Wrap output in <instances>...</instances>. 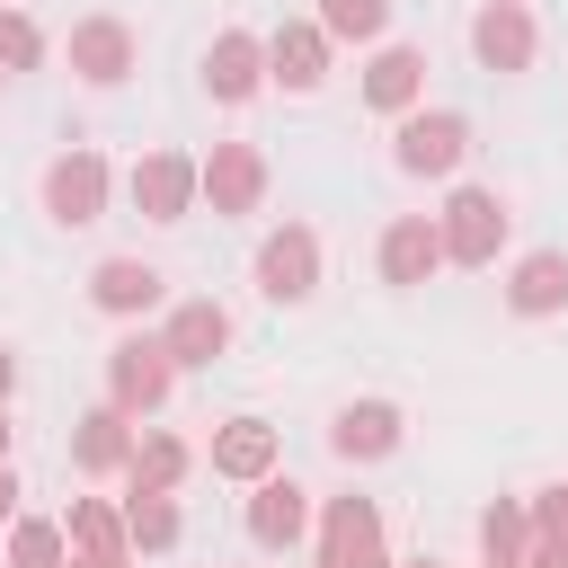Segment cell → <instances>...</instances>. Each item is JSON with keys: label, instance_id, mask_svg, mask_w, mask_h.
Returning <instances> with one entry per match:
<instances>
[{"label": "cell", "instance_id": "cell-28", "mask_svg": "<svg viewBox=\"0 0 568 568\" xmlns=\"http://www.w3.org/2000/svg\"><path fill=\"white\" fill-rule=\"evenodd\" d=\"M44 53H53V36H44V27H36V18L9 0V9H0V80H27V71H44Z\"/></svg>", "mask_w": 568, "mask_h": 568}, {"label": "cell", "instance_id": "cell-13", "mask_svg": "<svg viewBox=\"0 0 568 568\" xmlns=\"http://www.w3.org/2000/svg\"><path fill=\"white\" fill-rule=\"evenodd\" d=\"M399 444H408V408L382 399V390H364V399H346V408L328 417V453H337L346 470H382Z\"/></svg>", "mask_w": 568, "mask_h": 568}, {"label": "cell", "instance_id": "cell-21", "mask_svg": "<svg viewBox=\"0 0 568 568\" xmlns=\"http://www.w3.org/2000/svg\"><path fill=\"white\" fill-rule=\"evenodd\" d=\"M497 293H506L515 320H559V311H568V248H524Z\"/></svg>", "mask_w": 568, "mask_h": 568}, {"label": "cell", "instance_id": "cell-25", "mask_svg": "<svg viewBox=\"0 0 568 568\" xmlns=\"http://www.w3.org/2000/svg\"><path fill=\"white\" fill-rule=\"evenodd\" d=\"M524 550H532V506L524 497H488L479 506V559L488 568H524Z\"/></svg>", "mask_w": 568, "mask_h": 568}, {"label": "cell", "instance_id": "cell-32", "mask_svg": "<svg viewBox=\"0 0 568 568\" xmlns=\"http://www.w3.org/2000/svg\"><path fill=\"white\" fill-rule=\"evenodd\" d=\"M71 568H133V550H115V559H71Z\"/></svg>", "mask_w": 568, "mask_h": 568}, {"label": "cell", "instance_id": "cell-37", "mask_svg": "<svg viewBox=\"0 0 568 568\" xmlns=\"http://www.w3.org/2000/svg\"><path fill=\"white\" fill-rule=\"evenodd\" d=\"M0 9H9V0H0Z\"/></svg>", "mask_w": 568, "mask_h": 568}, {"label": "cell", "instance_id": "cell-35", "mask_svg": "<svg viewBox=\"0 0 568 568\" xmlns=\"http://www.w3.org/2000/svg\"><path fill=\"white\" fill-rule=\"evenodd\" d=\"M559 488H568V479H559Z\"/></svg>", "mask_w": 568, "mask_h": 568}, {"label": "cell", "instance_id": "cell-26", "mask_svg": "<svg viewBox=\"0 0 568 568\" xmlns=\"http://www.w3.org/2000/svg\"><path fill=\"white\" fill-rule=\"evenodd\" d=\"M390 9H399V0H320L311 18H320V36H328V44H355V53H373V44L390 36Z\"/></svg>", "mask_w": 568, "mask_h": 568}, {"label": "cell", "instance_id": "cell-6", "mask_svg": "<svg viewBox=\"0 0 568 568\" xmlns=\"http://www.w3.org/2000/svg\"><path fill=\"white\" fill-rule=\"evenodd\" d=\"M248 275H257V293H266L275 311H302V302L320 293V275H328V248H320L311 222H275V231H257Z\"/></svg>", "mask_w": 568, "mask_h": 568}, {"label": "cell", "instance_id": "cell-27", "mask_svg": "<svg viewBox=\"0 0 568 568\" xmlns=\"http://www.w3.org/2000/svg\"><path fill=\"white\" fill-rule=\"evenodd\" d=\"M0 559H9V568H71L62 515H18V524L0 532Z\"/></svg>", "mask_w": 568, "mask_h": 568}, {"label": "cell", "instance_id": "cell-30", "mask_svg": "<svg viewBox=\"0 0 568 568\" xmlns=\"http://www.w3.org/2000/svg\"><path fill=\"white\" fill-rule=\"evenodd\" d=\"M18 497H27V488H18V462H0V532H9V524H18V515H27V506H18Z\"/></svg>", "mask_w": 568, "mask_h": 568}, {"label": "cell", "instance_id": "cell-3", "mask_svg": "<svg viewBox=\"0 0 568 568\" xmlns=\"http://www.w3.org/2000/svg\"><path fill=\"white\" fill-rule=\"evenodd\" d=\"M506 231H515V213H506V195L497 186H479V178H453L444 186V213H435V240H444V266H497V248H506Z\"/></svg>", "mask_w": 568, "mask_h": 568}, {"label": "cell", "instance_id": "cell-5", "mask_svg": "<svg viewBox=\"0 0 568 568\" xmlns=\"http://www.w3.org/2000/svg\"><path fill=\"white\" fill-rule=\"evenodd\" d=\"M462 160H470V115L462 106H408L399 124H390V169L399 178H435V186H453L462 178Z\"/></svg>", "mask_w": 568, "mask_h": 568}, {"label": "cell", "instance_id": "cell-11", "mask_svg": "<svg viewBox=\"0 0 568 568\" xmlns=\"http://www.w3.org/2000/svg\"><path fill=\"white\" fill-rule=\"evenodd\" d=\"M355 98H364V115H382V124H399L408 106H426V44L382 36V44L364 53V71H355Z\"/></svg>", "mask_w": 568, "mask_h": 568}, {"label": "cell", "instance_id": "cell-31", "mask_svg": "<svg viewBox=\"0 0 568 568\" xmlns=\"http://www.w3.org/2000/svg\"><path fill=\"white\" fill-rule=\"evenodd\" d=\"M9 399H18V346L0 337V408H9Z\"/></svg>", "mask_w": 568, "mask_h": 568}, {"label": "cell", "instance_id": "cell-8", "mask_svg": "<svg viewBox=\"0 0 568 568\" xmlns=\"http://www.w3.org/2000/svg\"><path fill=\"white\" fill-rule=\"evenodd\" d=\"M462 44H470V62L488 80H524L541 62V18H532V0H479L470 27H462Z\"/></svg>", "mask_w": 568, "mask_h": 568}, {"label": "cell", "instance_id": "cell-15", "mask_svg": "<svg viewBox=\"0 0 568 568\" xmlns=\"http://www.w3.org/2000/svg\"><path fill=\"white\" fill-rule=\"evenodd\" d=\"M195 89H204L213 106H248V98L266 89V36H257V27H222V36L195 53Z\"/></svg>", "mask_w": 568, "mask_h": 568}, {"label": "cell", "instance_id": "cell-1", "mask_svg": "<svg viewBox=\"0 0 568 568\" xmlns=\"http://www.w3.org/2000/svg\"><path fill=\"white\" fill-rule=\"evenodd\" d=\"M115 160L98 151V142H62L53 160H44V178H36V204H44V222H62V231H89V222H106V204H115Z\"/></svg>", "mask_w": 568, "mask_h": 568}, {"label": "cell", "instance_id": "cell-33", "mask_svg": "<svg viewBox=\"0 0 568 568\" xmlns=\"http://www.w3.org/2000/svg\"><path fill=\"white\" fill-rule=\"evenodd\" d=\"M390 568H453V559H435V550H417V559H390Z\"/></svg>", "mask_w": 568, "mask_h": 568}, {"label": "cell", "instance_id": "cell-14", "mask_svg": "<svg viewBox=\"0 0 568 568\" xmlns=\"http://www.w3.org/2000/svg\"><path fill=\"white\" fill-rule=\"evenodd\" d=\"M328 62H337V44L320 36V18H275V27H266V89L320 98V89H328Z\"/></svg>", "mask_w": 568, "mask_h": 568}, {"label": "cell", "instance_id": "cell-18", "mask_svg": "<svg viewBox=\"0 0 568 568\" xmlns=\"http://www.w3.org/2000/svg\"><path fill=\"white\" fill-rule=\"evenodd\" d=\"M204 462H213V479L257 488L266 470H284V426H275V417H257V408H240V417H222V426H213Z\"/></svg>", "mask_w": 568, "mask_h": 568}, {"label": "cell", "instance_id": "cell-7", "mask_svg": "<svg viewBox=\"0 0 568 568\" xmlns=\"http://www.w3.org/2000/svg\"><path fill=\"white\" fill-rule=\"evenodd\" d=\"M266 186H275V169H266L257 142H213V151H195V213H213V222L266 213Z\"/></svg>", "mask_w": 568, "mask_h": 568}, {"label": "cell", "instance_id": "cell-24", "mask_svg": "<svg viewBox=\"0 0 568 568\" xmlns=\"http://www.w3.org/2000/svg\"><path fill=\"white\" fill-rule=\"evenodd\" d=\"M62 541H71V559H115V550H124V506L98 497V488L71 497V506H62Z\"/></svg>", "mask_w": 568, "mask_h": 568}, {"label": "cell", "instance_id": "cell-22", "mask_svg": "<svg viewBox=\"0 0 568 568\" xmlns=\"http://www.w3.org/2000/svg\"><path fill=\"white\" fill-rule=\"evenodd\" d=\"M195 462H204V453H195L178 426H142V435H133V462H124V488H160V497H178V488L195 479Z\"/></svg>", "mask_w": 568, "mask_h": 568}, {"label": "cell", "instance_id": "cell-10", "mask_svg": "<svg viewBox=\"0 0 568 568\" xmlns=\"http://www.w3.org/2000/svg\"><path fill=\"white\" fill-rule=\"evenodd\" d=\"M62 62H71V80H80V89H124V80L142 71V36H133V18L89 9V18H71Z\"/></svg>", "mask_w": 568, "mask_h": 568}, {"label": "cell", "instance_id": "cell-36", "mask_svg": "<svg viewBox=\"0 0 568 568\" xmlns=\"http://www.w3.org/2000/svg\"><path fill=\"white\" fill-rule=\"evenodd\" d=\"M479 568H488V559H479Z\"/></svg>", "mask_w": 568, "mask_h": 568}, {"label": "cell", "instance_id": "cell-17", "mask_svg": "<svg viewBox=\"0 0 568 568\" xmlns=\"http://www.w3.org/2000/svg\"><path fill=\"white\" fill-rule=\"evenodd\" d=\"M89 311H106V320L142 328L151 311H169V275H160L151 257L115 248V257H98V266H89Z\"/></svg>", "mask_w": 568, "mask_h": 568}, {"label": "cell", "instance_id": "cell-12", "mask_svg": "<svg viewBox=\"0 0 568 568\" xmlns=\"http://www.w3.org/2000/svg\"><path fill=\"white\" fill-rule=\"evenodd\" d=\"M231 337H240V320H231L213 293H186V302H169V311H160V346H169L178 382H186V373H213V364L231 355Z\"/></svg>", "mask_w": 568, "mask_h": 568}, {"label": "cell", "instance_id": "cell-9", "mask_svg": "<svg viewBox=\"0 0 568 568\" xmlns=\"http://www.w3.org/2000/svg\"><path fill=\"white\" fill-rule=\"evenodd\" d=\"M311 515H320V497H311L293 470H266V479L248 488V506H240V532H248V550L293 559V550H311Z\"/></svg>", "mask_w": 568, "mask_h": 568}, {"label": "cell", "instance_id": "cell-2", "mask_svg": "<svg viewBox=\"0 0 568 568\" xmlns=\"http://www.w3.org/2000/svg\"><path fill=\"white\" fill-rule=\"evenodd\" d=\"M311 568H390L382 497H364V488L320 497V515H311Z\"/></svg>", "mask_w": 568, "mask_h": 568}, {"label": "cell", "instance_id": "cell-19", "mask_svg": "<svg viewBox=\"0 0 568 568\" xmlns=\"http://www.w3.org/2000/svg\"><path fill=\"white\" fill-rule=\"evenodd\" d=\"M124 204L142 213V222H186L195 213V151H142L133 169H124Z\"/></svg>", "mask_w": 568, "mask_h": 568}, {"label": "cell", "instance_id": "cell-4", "mask_svg": "<svg viewBox=\"0 0 568 568\" xmlns=\"http://www.w3.org/2000/svg\"><path fill=\"white\" fill-rule=\"evenodd\" d=\"M169 399H178V364H169L160 328H124L106 346V408H124L133 426H160Z\"/></svg>", "mask_w": 568, "mask_h": 568}, {"label": "cell", "instance_id": "cell-20", "mask_svg": "<svg viewBox=\"0 0 568 568\" xmlns=\"http://www.w3.org/2000/svg\"><path fill=\"white\" fill-rule=\"evenodd\" d=\"M133 435H142V426H133L124 408H106V399H98V408H80V417H71V470H80L89 488L124 479V462H133Z\"/></svg>", "mask_w": 568, "mask_h": 568}, {"label": "cell", "instance_id": "cell-29", "mask_svg": "<svg viewBox=\"0 0 568 568\" xmlns=\"http://www.w3.org/2000/svg\"><path fill=\"white\" fill-rule=\"evenodd\" d=\"M524 568H568V524H559V532H532V550H524Z\"/></svg>", "mask_w": 568, "mask_h": 568}, {"label": "cell", "instance_id": "cell-16", "mask_svg": "<svg viewBox=\"0 0 568 568\" xmlns=\"http://www.w3.org/2000/svg\"><path fill=\"white\" fill-rule=\"evenodd\" d=\"M373 275H382L390 293H417V284H435V275H444L435 213H390V222L373 231Z\"/></svg>", "mask_w": 568, "mask_h": 568}, {"label": "cell", "instance_id": "cell-23", "mask_svg": "<svg viewBox=\"0 0 568 568\" xmlns=\"http://www.w3.org/2000/svg\"><path fill=\"white\" fill-rule=\"evenodd\" d=\"M115 506H124V550H133V559H169V550L186 541V506H178V497H160V488H124Z\"/></svg>", "mask_w": 568, "mask_h": 568}, {"label": "cell", "instance_id": "cell-34", "mask_svg": "<svg viewBox=\"0 0 568 568\" xmlns=\"http://www.w3.org/2000/svg\"><path fill=\"white\" fill-rule=\"evenodd\" d=\"M9 444H18V426H9V408H0V462H9Z\"/></svg>", "mask_w": 568, "mask_h": 568}]
</instances>
